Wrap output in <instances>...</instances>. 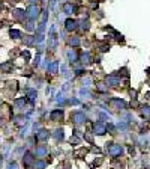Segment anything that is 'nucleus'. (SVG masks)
Here are the masks:
<instances>
[{"instance_id": "c85d7f7f", "label": "nucleus", "mask_w": 150, "mask_h": 169, "mask_svg": "<svg viewBox=\"0 0 150 169\" xmlns=\"http://www.w3.org/2000/svg\"><path fill=\"white\" fill-rule=\"evenodd\" d=\"M69 142H71V143H74V145H78V143H80V137H78L77 134H74V136H71Z\"/></svg>"}, {"instance_id": "dca6fc26", "label": "nucleus", "mask_w": 150, "mask_h": 169, "mask_svg": "<svg viewBox=\"0 0 150 169\" xmlns=\"http://www.w3.org/2000/svg\"><path fill=\"white\" fill-rule=\"evenodd\" d=\"M68 59H69L71 64H72V62H77V60H80V59H78V53L75 51L74 48H71V50L68 51Z\"/></svg>"}, {"instance_id": "f8f14e48", "label": "nucleus", "mask_w": 150, "mask_h": 169, "mask_svg": "<svg viewBox=\"0 0 150 169\" xmlns=\"http://www.w3.org/2000/svg\"><path fill=\"white\" fill-rule=\"evenodd\" d=\"M12 70H14L12 60H6V62L0 64V71H2V73H12Z\"/></svg>"}, {"instance_id": "6ab92c4d", "label": "nucleus", "mask_w": 150, "mask_h": 169, "mask_svg": "<svg viewBox=\"0 0 150 169\" xmlns=\"http://www.w3.org/2000/svg\"><path fill=\"white\" fill-rule=\"evenodd\" d=\"M21 30H17V29H11L9 30V36L12 38V40H20L21 38Z\"/></svg>"}, {"instance_id": "20e7f679", "label": "nucleus", "mask_w": 150, "mask_h": 169, "mask_svg": "<svg viewBox=\"0 0 150 169\" xmlns=\"http://www.w3.org/2000/svg\"><path fill=\"white\" fill-rule=\"evenodd\" d=\"M108 104L111 106V109H114V110H125L126 109V103L122 98H111L108 101Z\"/></svg>"}, {"instance_id": "58836bf2", "label": "nucleus", "mask_w": 150, "mask_h": 169, "mask_svg": "<svg viewBox=\"0 0 150 169\" xmlns=\"http://www.w3.org/2000/svg\"><path fill=\"white\" fill-rule=\"evenodd\" d=\"M147 74H150V68H149V70H147Z\"/></svg>"}, {"instance_id": "f257e3e1", "label": "nucleus", "mask_w": 150, "mask_h": 169, "mask_svg": "<svg viewBox=\"0 0 150 169\" xmlns=\"http://www.w3.org/2000/svg\"><path fill=\"white\" fill-rule=\"evenodd\" d=\"M71 121L74 122L75 126H80V124H84V122L87 121V118H86L84 112H81V110H74V112L71 113Z\"/></svg>"}, {"instance_id": "7c9ffc66", "label": "nucleus", "mask_w": 150, "mask_h": 169, "mask_svg": "<svg viewBox=\"0 0 150 169\" xmlns=\"http://www.w3.org/2000/svg\"><path fill=\"white\" fill-rule=\"evenodd\" d=\"M84 137H86V140H87L89 143H93V137H92L89 133H84Z\"/></svg>"}, {"instance_id": "0eeeda50", "label": "nucleus", "mask_w": 150, "mask_h": 169, "mask_svg": "<svg viewBox=\"0 0 150 169\" xmlns=\"http://www.w3.org/2000/svg\"><path fill=\"white\" fill-rule=\"evenodd\" d=\"M93 133L98 134V136H104L107 133V126L102 124V122H99V121L93 122Z\"/></svg>"}, {"instance_id": "7ed1b4c3", "label": "nucleus", "mask_w": 150, "mask_h": 169, "mask_svg": "<svg viewBox=\"0 0 150 169\" xmlns=\"http://www.w3.org/2000/svg\"><path fill=\"white\" fill-rule=\"evenodd\" d=\"M39 14H41V9H39V6L36 5H30L29 8H27V11H26V17L29 18V20H32V21H35L38 17H39Z\"/></svg>"}, {"instance_id": "2eb2a0df", "label": "nucleus", "mask_w": 150, "mask_h": 169, "mask_svg": "<svg viewBox=\"0 0 150 169\" xmlns=\"http://www.w3.org/2000/svg\"><path fill=\"white\" fill-rule=\"evenodd\" d=\"M53 137H54L57 142L63 140V137H65V134H63V128H56V130H54V134H53Z\"/></svg>"}, {"instance_id": "6e6552de", "label": "nucleus", "mask_w": 150, "mask_h": 169, "mask_svg": "<svg viewBox=\"0 0 150 169\" xmlns=\"http://www.w3.org/2000/svg\"><path fill=\"white\" fill-rule=\"evenodd\" d=\"M65 29L68 30V32H74L78 29V21L74 20V18H68L66 21H65Z\"/></svg>"}, {"instance_id": "9d476101", "label": "nucleus", "mask_w": 150, "mask_h": 169, "mask_svg": "<svg viewBox=\"0 0 150 169\" xmlns=\"http://www.w3.org/2000/svg\"><path fill=\"white\" fill-rule=\"evenodd\" d=\"M12 15H14V20L24 23V18H26V11H24V9H15V11L12 12Z\"/></svg>"}, {"instance_id": "423d86ee", "label": "nucleus", "mask_w": 150, "mask_h": 169, "mask_svg": "<svg viewBox=\"0 0 150 169\" xmlns=\"http://www.w3.org/2000/svg\"><path fill=\"white\" fill-rule=\"evenodd\" d=\"M62 8H63V12L68 14V15H72V14H77V12H78L77 5H74L72 2H65Z\"/></svg>"}, {"instance_id": "2f4dec72", "label": "nucleus", "mask_w": 150, "mask_h": 169, "mask_svg": "<svg viewBox=\"0 0 150 169\" xmlns=\"http://www.w3.org/2000/svg\"><path fill=\"white\" fill-rule=\"evenodd\" d=\"M24 42H26L27 45H32V44H33V38H32V36H27V38L24 40Z\"/></svg>"}, {"instance_id": "412c9836", "label": "nucleus", "mask_w": 150, "mask_h": 169, "mask_svg": "<svg viewBox=\"0 0 150 169\" xmlns=\"http://www.w3.org/2000/svg\"><path fill=\"white\" fill-rule=\"evenodd\" d=\"M57 68H59V62H57V60H53V62L48 65V71H50L51 74H56V73H57Z\"/></svg>"}, {"instance_id": "4be33fe9", "label": "nucleus", "mask_w": 150, "mask_h": 169, "mask_svg": "<svg viewBox=\"0 0 150 169\" xmlns=\"http://www.w3.org/2000/svg\"><path fill=\"white\" fill-rule=\"evenodd\" d=\"M96 89H98L101 94H105V92H108V86H107L105 83H102V82L96 83Z\"/></svg>"}, {"instance_id": "cd10ccee", "label": "nucleus", "mask_w": 150, "mask_h": 169, "mask_svg": "<svg viewBox=\"0 0 150 169\" xmlns=\"http://www.w3.org/2000/svg\"><path fill=\"white\" fill-rule=\"evenodd\" d=\"M119 76H125V77H129V71H128V68L125 67V68L119 70Z\"/></svg>"}, {"instance_id": "a878e982", "label": "nucleus", "mask_w": 150, "mask_h": 169, "mask_svg": "<svg viewBox=\"0 0 150 169\" xmlns=\"http://www.w3.org/2000/svg\"><path fill=\"white\" fill-rule=\"evenodd\" d=\"M27 97L30 98V101H33V100L36 98V91H35V89H29V91H27Z\"/></svg>"}, {"instance_id": "9b49d317", "label": "nucleus", "mask_w": 150, "mask_h": 169, "mask_svg": "<svg viewBox=\"0 0 150 169\" xmlns=\"http://www.w3.org/2000/svg\"><path fill=\"white\" fill-rule=\"evenodd\" d=\"M48 137H50V131L47 128H41L35 136L36 140H48Z\"/></svg>"}, {"instance_id": "f3484780", "label": "nucleus", "mask_w": 150, "mask_h": 169, "mask_svg": "<svg viewBox=\"0 0 150 169\" xmlns=\"http://www.w3.org/2000/svg\"><path fill=\"white\" fill-rule=\"evenodd\" d=\"M26 101H27V98H17L15 100V107L18 110H23L26 107Z\"/></svg>"}, {"instance_id": "4468645a", "label": "nucleus", "mask_w": 150, "mask_h": 169, "mask_svg": "<svg viewBox=\"0 0 150 169\" xmlns=\"http://www.w3.org/2000/svg\"><path fill=\"white\" fill-rule=\"evenodd\" d=\"M141 116H143L144 119H150V106L149 104L141 106Z\"/></svg>"}, {"instance_id": "a211bd4d", "label": "nucleus", "mask_w": 150, "mask_h": 169, "mask_svg": "<svg viewBox=\"0 0 150 169\" xmlns=\"http://www.w3.org/2000/svg\"><path fill=\"white\" fill-rule=\"evenodd\" d=\"M80 59H81V62H83V64H92V54H90L89 51H84V53L81 54V57H80Z\"/></svg>"}, {"instance_id": "c9c22d12", "label": "nucleus", "mask_w": 150, "mask_h": 169, "mask_svg": "<svg viewBox=\"0 0 150 169\" xmlns=\"http://www.w3.org/2000/svg\"><path fill=\"white\" fill-rule=\"evenodd\" d=\"M144 97H146V100H150V92H146V95H144Z\"/></svg>"}, {"instance_id": "bb28decb", "label": "nucleus", "mask_w": 150, "mask_h": 169, "mask_svg": "<svg viewBox=\"0 0 150 169\" xmlns=\"http://www.w3.org/2000/svg\"><path fill=\"white\" fill-rule=\"evenodd\" d=\"M69 45H72V47H77V45H78V44H80V38H78V36H74V38H71V40H69Z\"/></svg>"}, {"instance_id": "b1692460", "label": "nucleus", "mask_w": 150, "mask_h": 169, "mask_svg": "<svg viewBox=\"0 0 150 169\" xmlns=\"http://www.w3.org/2000/svg\"><path fill=\"white\" fill-rule=\"evenodd\" d=\"M98 48H99V51L107 53V51H110V44H107V42H101V44L98 45Z\"/></svg>"}, {"instance_id": "1a4fd4ad", "label": "nucleus", "mask_w": 150, "mask_h": 169, "mask_svg": "<svg viewBox=\"0 0 150 169\" xmlns=\"http://www.w3.org/2000/svg\"><path fill=\"white\" fill-rule=\"evenodd\" d=\"M62 118H63V109H54V110L50 113V119L54 121V122L60 121Z\"/></svg>"}, {"instance_id": "c756f323", "label": "nucleus", "mask_w": 150, "mask_h": 169, "mask_svg": "<svg viewBox=\"0 0 150 169\" xmlns=\"http://www.w3.org/2000/svg\"><path fill=\"white\" fill-rule=\"evenodd\" d=\"M21 56H23L26 60H29V59H30V53H29V50H24V51L21 53Z\"/></svg>"}, {"instance_id": "473e14b6", "label": "nucleus", "mask_w": 150, "mask_h": 169, "mask_svg": "<svg viewBox=\"0 0 150 169\" xmlns=\"http://www.w3.org/2000/svg\"><path fill=\"white\" fill-rule=\"evenodd\" d=\"M35 168L44 169V168H45V163H44V162H38V165H35Z\"/></svg>"}, {"instance_id": "5701e85b", "label": "nucleus", "mask_w": 150, "mask_h": 169, "mask_svg": "<svg viewBox=\"0 0 150 169\" xmlns=\"http://www.w3.org/2000/svg\"><path fill=\"white\" fill-rule=\"evenodd\" d=\"M32 162H33V156H32L30 153H27V154H26V157H24V160H23V163L29 168V166L32 165Z\"/></svg>"}, {"instance_id": "39448f33", "label": "nucleus", "mask_w": 150, "mask_h": 169, "mask_svg": "<svg viewBox=\"0 0 150 169\" xmlns=\"http://www.w3.org/2000/svg\"><path fill=\"white\" fill-rule=\"evenodd\" d=\"M105 83H107V86H112V88H116V86H119V84L122 83V79H120V76L110 74V76H107V77H105Z\"/></svg>"}, {"instance_id": "393cba45", "label": "nucleus", "mask_w": 150, "mask_h": 169, "mask_svg": "<svg viewBox=\"0 0 150 169\" xmlns=\"http://www.w3.org/2000/svg\"><path fill=\"white\" fill-rule=\"evenodd\" d=\"M23 24H24V27H26V30H29V32H32V30L35 29V26H33V23H32V20H30V21H24Z\"/></svg>"}, {"instance_id": "72a5a7b5", "label": "nucleus", "mask_w": 150, "mask_h": 169, "mask_svg": "<svg viewBox=\"0 0 150 169\" xmlns=\"http://www.w3.org/2000/svg\"><path fill=\"white\" fill-rule=\"evenodd\" d=\"M131 98H132V100H137V91L131 89Z\"/></svg>"}, {"instance_id": "f704fd0d", "label": "nucleus", "mask_w": 150, "mask_h": 169, "mask_svg": "<svg viewBox=\"0 0 150 169\" xmlns=\"http://www.w3.org/2000/svg\"><path fill=\"white\" fill-rule=\"evenodd\" d=\"M92 151H93V153H101V150H99L98 147H93V148H92Z\"/></svg>"}, {"instance_id": "e433bc0d", "label": "nucleus", "mask_w": 150, "mask_h": 169, "mask_svg": "<svg viewBox=\"0 0 150 169\" xmlns=\"http://www.w3.org/2000/svg\"><path fill=\"white\" fill-rule=\"evenodd\" d=\"M29 2H30L32 5H35V3H36V2H39V0H29Z\"/></svg>"}, {"instance_id": "ddd939ff", "label": "nucleus", "mask_w": 150, "mask_h": 169, "mask_svg": "<svg viewBox=\"0 0 150 169\" xmlns=\"http://www.w3.org/2000/svg\"><path fill=\"white\" fill-rule=\"evenodd\" d=\"M78 27H80V29H81L83 32H87V30L90 29V21H89L87 18H86V20L83 18V20H81V21L78 23Z\"/></svg>"}, {"instance_id": "f03ea898", "label": "nucleus", "mask_w": 150, "mask_h": 169, "mask_svg": "<svg viewBox=\"0 0 150 169\" xmlns=\"http://www.w3.org/2000/svg\"><path fill=\"white\" fill-rule=\"evenodd\" d=\"M107 150H108V154L111 157H120L123 154V147L122 145H117V143H107Z\"/></svg>"}, {"instance_id": "4c0bfd02", "label": "nucleus", "mask_w": 150, "mask_h": 169, "mask_svg": "<svg viewBox=\"0 0 150 169\" xmlns=\"http://www.w3.org/2000/svg\"><path fill=\"white\" fill-rule=\"evenodd\" d=\"M5 126V121H3V119H0V127H3Z\"/></svg>"}, {"instance_id": "aec40b11", "label": "nucleus", "mask_w": 150, "mask_h": 169, "mask_svg": "<svg viewBox=\"0 0 150 169\" xmlns=\"http://www.w3.org/2000/svg\"><path fill=\"white\" fill-rule=\"evenodd\" d=\"M47 153H48V148H47L45 145H39V147L36 148V154L39 156V157H44Z\"/></svg>"}]
</instances>
